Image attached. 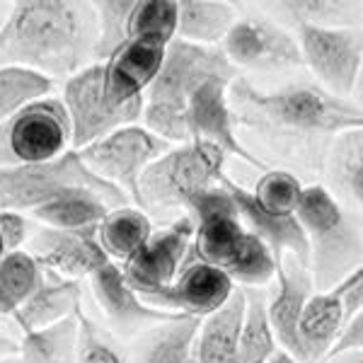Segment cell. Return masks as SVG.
<instances>
[{
	"label": "cell",
	"mask_w": 363,
	"mask_h": 363,
	"mask_svg": "<svg viewBox=\"0 0 363 363\" xmlns=\"http://www.w3.org/2000/svg\"><path fill=\"white\" fill-rule=\"evenodd\" d=\"M0 315H5V318H17V306H15V301L8 296V291L0 286Z\"/></svg>",
	"instance_id": "7bdbcfd3"
},
{
	"label": "cell",
	"mask_w": 363,
	"mask_h": 363,
	"mask_svg": "<svg viewBox=\"0 0 363 363\" xmlns=\"http://www.w3.org/2000/svg\"><path fill=\"white\" fill-rule=\"evenodd\" d=\"M20 354V342H15L13 337H8L5 332H0V361L13 359Z\"/></svg>",
	"instance_id": "60d3db41"
},
{
	"label": "cell",
	"mask_w": 363,
	"mask_h": 363,
	"mask_svg": "<svg viewBox=\"0 0 363 363\" xmlns=\"http://www.w3.org/2000/svg\"><path fill=\"white\" fill-rule=\"evenodd\" d=\"M73 128L61 97H42L0 126V167L37 165L68 153Z\"/></svg>",
	"instance_id": "9c48e42d"
},
{
	"label": "cell",
	"mask_w": 363,
	"mask_h": 363,
	"mask_svg": "<svg viewBox=\"0 0 363 363\" xmlns=\"http://www.w3.org/2000/svg\"><path fill=\"white\" fill-rule=\"evenodd\" d=\"M322 363H363V351H337Z\"/></svg>",
	"instance_id": "b9f144b4"
},
{
	"label": "cell",
	"mask_w": 363,
	"mask_h": 363,
	"mask_svg": "<svg viewBox=\"0 0 363 363\" xmlns=\"http://www.w3.org/2000/svg\"><path fill=\"white\" fill-rule=\"evenodd\" d=\"M80 296L83 289L75 279H56L44 281L32 296L17 308L15 322L22 327V332H37L44 327H51L56 322L73 318L80 310Z\"/></svg>",
	"instance_id": "603a6c76"
},
{
	"label": "cell",
	"mask_w": 363,
	"mask_h": 363,
	"mask_svg": "<svg viewBox=\"0 0 363 363\" xmlns=\"http://www.w3.org/2000/svg\"><path fill=\"white\" fill-rule=\"evenodd\" d=\"M337 351H363V308L347 320L330 354H337Z\"/></svg>",
	"instance_id": "ab89813d"
},
{
	"label": "cell",
	"mask_w": 363,
	"mask_h": 363,
	"mask_svg": "<svg viewBox=\"0 0 363 363\" xmlns=\"http://www.w3.org/2000/svg\"><path fill=\"white\" fill-rule=\"evenodd\" d=\"M61 102L73 128L70 148L83 150L95 140L114 133L116 128L138 124L143 119L145 97L128 104L116 102L104 85L102 61H95L66 80Z\"/></svg>",
	"instance_id": "ba28073f"
},
{
	"label": "cell",
	"mask_w": 363,
	"mask_h": 363,
	"mask_svg": "<svg viewBox=\"0 0 363 363\" xmlns=\"http://www.w3.org/2000/svg\"><path fill=\"white\" fill-rule=\"evenodd\" d=\"M5 257V247H3V242H0V259Z\"/></svg>",
	"instance_id": "7dc6e473"
},
{
	"label": "cell",
	"mask_w": 363,
	"mask_h": 363,
	"mask_svg": "<svg viewBox=\"0 0 363 363\" xmlns=\"http://www.w3.org/2000/svg\"><path fill=\"white\" fill-rule=\"evenodd\" d=\"M267 363H296V359H294V356L286 354V351H281V349H279L277 354H274Z\"/></svg>",
	"instance_id": "f6af8a7d"
},
{
	"label": "cell",
	"mask_w": 363,
	"mask_h": 363,
	"mask_svg": "<svg viewBox=\"0 0 363 363\" xmlns=\"http://www.w3.org/2000/svg\"><path fill=\"white\" fill-rule=\"evenodd\" d=\"M27 238H29V223L25 213H20V211H0V242L5 247V255L22 250Z\"/></svg>",
	"instance_id": "74e56055"
},
{
	"label": "cell",
	"mask_w": 363,
	"mask_h": 363,
	"mask_svg": "<svg viewBox=\"0 0 363 363\" xmlns=\"http://www.w3.org/2000/svg\"><path fill=\"white\" fill-rule=\"evenodd\" d=\"M245 308V289L238 286L223 306L201 320L196 335V363H238Z\"/></svg>",
	"instance_id": "44dd1931"
},
{
	"label": "cell",
	"mask_w": 363,
	"mask_h": 363,
	"mask_svg": "<svg viewBox=\"0 0 363 363\" xmlns=\"http://www.w3.org/2000/svg\"><path fill=\"white\" fill-rule=\"evenodd\" d=\"M177 0H136L128 20V39L169 46L177 39Z\"/></svg>",
	"instance_id": "1f68e13d"
},
{
	"label": "cell",
	"mask_w": 363,
	"mask_h": 363,
	"mask_svg": "<svg viewBox=\"0 0 363 363\" xmlns=\"http://www.w3.org/2000/svg\"><path fill=\"white\" fill-rule=\"evenodd\" d=\"M90 286L99 308L104 310V315L116 330L124 332V335L138 332L148 325H162V322H169L174 318H184V315H169L145 306L136 291L128 286L124 272H121V264H116L114 259H107L92 274Z\"/></svg>",
	"instance_id": "ac0fdd59"
},
{
	"label": "cell",
	"mask_w": 363,
	"mask_h": 363,
	"mask_svg": "<svg viewBox=\"0 0 363 363\" xmlns=\"http://www.w3.org/2000/svg\"><path fill=\"white\" fill-rule=\"evenodd\" d=\"M136 0H102L95 3L97 13V46L95 61H107L128 42V20Z\"/></svg>",
	"instance_id": "836d02e7"
},
{
	"label": "cell",
	"mask_w": 363,
	"mask_h": 363,
	"mask_svg": "<svg viewBox=\"0 0 363 363\" xmlns=\"http://www.w3.org/2000/svg\"><path fill=\"white\" fill-rule=\"evenodd\" d=\"M303 189L306 186L301 184L296 174L286 172V169H267L250 194L257 201V206L267 211L269 216L291 218L298 211Z\"/></svg>",
	"instance_id": "d6a6232c"
},
{
	"label": "cell",
	"mask_w": 363,
	"mask_h": 363,
	"mask_svg": "<svg viewBox=\"0 0 363 363\" xmlns=\"http://www.w3.org/2000/svg\"><path fill=\"white\" fill-rule=\"evenodd\" d=\"M32 257L42 267L66 279H90L109 259L97 240V228L54 230L42 228L32 238Z\"/></svg>",
	"instance_id": "e0dca14e"
},
{
	"label": "cell",
	"mask_w": 363,
	"mask_h": 363,
	"mask_svg": "<svg viewBox=\"0 0 363 363\" xmlns=\"http://www.w3.org/2000/svg\"><path fill=\"white\" fill-rule=\"evenodd\" d=\"M167 46L145 42V39H128V42L102 61L104 85L116 102L128 104L143 99L145 90L153 85L165 61Z\"/></svg>",
	"instance_id": "d6986e66"
},
{
	"label": "cell",
	"mask_w": 363,
	"mask_h": 363,
	"mask_svg": "<svg viewBox=\"0 0 363 363\" xmlns=\"http://www.w3.org/2000/svg\"><path fill=\"white\" fill-rule=\"evenodd\" d=\"M95 5L20 0L0 25V68L20 66L46 78H73L95 63Z\"/></svg>",
	"instance_id": "6da1fadb"
},
{
	"label": "cell",
	"mask_w": 363,
	"mask_h": 363,
	"mask_svg": "<svg viewBox=\"0 0 363 363\" xmlns=\"http://www.w3.org/2000/svg\"><path fill=\"white\" fill-rule=\"evenodd\" d=\"M335 291H337L339 296H342V301H344L347 320L354 313H359V310L363 308V264L356 269V272L351 274L347 281H342V284H339Z\"/></svg>",
	"instance_id": "f35d334b"
},
{
	"label": "cell",
	"mask_w": 363,
	"mask_h": 363,
	"mask_svg": "<svg viewBox=\"0 0 363 363\" xmlns=\"http://www.w3.org/2000/svg\"><path fill=\"white\" fill-rule=\"evenodd\" d=\"M44 284L42 279V264L32 257V252L17 250L8 252L0 259V286L8 291V296L20 308L39 286Z\"/></svg>",
	"instance_id": "d590c367"
},
{
	"label": "cell",
	"mask_w": 363,
	"mask_h": 363,
	"mask_svg": "<svg viewBox=\"0 0 363 363\" xmlns=\"http://www.w3.org/2000/svg\"><path fill=\"white\" fill-rule=\"evenodd\" d=\"M17 359L22 363H78V318H66L51 327L27 332Z\"/></svg>",
	"instance_id": "83f0119b"
},
{
	"label": "cell",
	"mask_w": 363,
	"mask_h": 363,
	"mask_svg": "<svg viewBox=\"0 0 363 363\" xmlns=\"http://www.w3.org/2000/svg\"><path fill=\"white\" fill-rule=\"evenodd\" d=\"M51 90H54V80L37 70L3 66L0 68V126L27 104L49 97Z\"/></svg>",
	"instance_id": "f546056e"
},
{
	"label": "cell",
	"mask_w": 363,
	"mask_h": 363,
	"mask_svg": "<svg viewBox=\"0 0 363 363\" xmlns=\"http://www.w3.org/2000/svg\"><path fill=\"white\" fill-rule=\"evenodd\" d=\"M150 235H153V223L138 206L112 208L97 225L99 245L114 262H126L131 255H136Z\"/></svg>",
	"instance_id": "4316f807"
},
{
	"label": "cell",
	"mask_w": 363,
	"mask_h": 363,
	"mask_svg": "<svg viewBox=\"0 0 363 363\" xmlns=\"http://www.w3.org/2000/svg\"><path fill=\"white\" fill-rule=\"evenodd\" d=\"M220 186H225V191L233 196L240 218L247 225V230L255 233V235L272 250L277 264L284 255H294L296 259H301L303 264L308 267L310 247H308L306 233H303L301 223H298V216H291V218L269 216L267 211H262L257 206V201L252 199V194L245 186H240L238 182H233L230 177H225V174H223V179H220Z\"/></svg>",
	"instance_id": "ffe728a7"
},
{
	"label": "cell",
	"mask_w": 363,
	"mask_h": 363,
	"mask_svg": "<svg viewBox=\"0 0 363 363\" xmlns=\"http://www.w3.org/2000/svg\"><path fill=\"white\" fill-rule=\"evenodd\" d=\"M201 318H174L157 325L140 342L131 363H194Z\"/></svg>",
	"instance_id": "484cf974"
},
{
	"label": "cell",
	"mask_w": 363,
	"mask_h": 363,
	"mask_svg": "<svg viewBox=\"0 0 363 363\" xmlns=\"http://www.w3.org/2000/svg\"><path fill=\"white\" fill-rule=\"evenodd\" d=\"M247 308H245L242 330H240L238 363H267L279 351L277 335L267 315V296L264 291L245 289Z\"/></svg>",
	"instance_id": "f1b7e54d"
},
{
	"label": "cell",
	"mask_w": 363,
	"mask_h": 363,
	"mask_svg": "<svg viewBox=\"0 0 363 363\" xmlns=\"http://www.w3.org/2000/svg\"><path fill=\"white\" fill-rule=\"evenodd\" d=\"M223 162V150L203 140H189L169 148L140 174V208H184L194 194L220 184Z\"/></svg>",
	"instance_id": "8992f818"
},
{
	"label": "cell",
	"mask_w": 363,
	"mask_h": 363,
	"mask_svg": "<svg viewBox=\"0 0 363 363\" xmlns=\"http://www.w3.org/2000/svg\"><path fill=\"white\" fill-rule=\"evenodd\" d=\"M112 208V203L95 191L75 189L34 208L32 216L42 220L44 228L54 230H85V228H97Z\"/></svg>",
	"instance_id": "cb8c5ba5"
},
{
	"label": "cell",
	"mask_w": 363,
	"mask_h": 363,
	"mask_svg": "<svg viewBox=\"0 0 363 363\" xmlns=\"http://www.w3.org/2000/svg\"><path fill=\"white\" fill-rule=\"evenodd\" d=\"M298 46L303 63L335 97L354 92L363 58V29L298 25Z\"/></svg>",
	"instance_id": "8fae6325"
},
{
	"label": "cell",
	"mask_w": 363,
	"mask_h": 363,
	"mask_svg": "<svg viewBox=\"0 0 363 363\" xmlns=\"http://www.w3.org/2000/svg\"><path fill=\"white\" fill-rule=\"evenodd\" d=\"M296 216L310 247L308 269L315 291H335L363 264L361 228L349 218L335 194L320 184L303 189Z\"/></svg>",
	"instance_id": "277c9868"
},
{
	"label": "cell",
	"mask_w": 363,
	"mask_h": 363,
	"mask_svg": "<svg viewBox=\"0 0 363 363\" xmlns=\"http://www.w3.org/2000/svg\"><path fill=\"white\" fill-rule=\"evenodd\" d=\"M242 97L272 124L294 133H344L363 128V109L315 85H291L277 92L245 87Z\"/></svg>",
	"instance_id": "52a82bcc"
},
{
	"label": "cell",
	"mask_w": 363,
	"mask_h": 363,
	"mask_svg": "<svg viewBox=\"0 0 363 363\" xmlns=\"http://www.w3.org/2000/svg\"><path fill=\"white\" fill-rule=\"evenodd\" d=\"M238 286L220 269L208 264H184L177 279L165 289L138 294L145 306L184 318H208L216 313Z\"/></svg>",
	"instance_id": "4fadbf2b"
},
{
	"label": "cell",
	"mask_w": 363,
	"mask_h": 363,
	"mask_svg": "<svg viewBox=\"0 0 363 363\" xmlns=\"http://www.w3.org/2000/svg\"><path fill=\"white\" fill-rule=\"evenodd\" d=\"M228 87H230L228 80H208L191 95L189 104H186L189 138L216 145L225 155H238L255 167H264L262 160H257L238 140L233 114L228 107Z\"/></svg>",
	"instance_id": "2e32d148"
},
{
	"label": "cell",
	"mask_w": 363,
	"mask_h": 363,
	"mask_svg": "<svg viewBox=\"0 0 363 363\" xmlns=\"http://www.w3.org/2000/svg\"><path fill=\"white\" fill-rule=\"evenodd\" d=\"M0 363H22V361L17 359V356H13V359H5V361H0Z\"/></svg>",
	"instance_id": "bcb514c9"
},
{
	"label": "cell",
	"mask_w": 363,
	"mask_h": 363,
	"mask_svg": "<svg viewBox=\"0 0 363 363\" xmlns=\"http://www.w3.org/2000/svg\"><path fill=\"white\" fill-rule=\"evenodd\" d=\"M235 78L238 68L230 63L223 49L174 39L165 51L160 73L143 95L145 128L165 143H189L186 104L191 95L208 80L233 83Z\"/></svg>",
	"instance_id": "3957f363"
},
{
	"label": "cell",
	"mask_w": 363,
	"mask_h": 363,
	"mask_svg": "<svg viewBox=\"0 0 363 363\" xmlns=\"http://www.w3.org/2000/svg\"><path fill=\"white\" fill-rule=\"evenodd\" d=\"M169 150V143L150 133L145 126L133 124L116 128L109 136L95 140L87 148L78 150L80 160L85 162L99 179L119 186L126 196H131L140 208L138 201V182L148 165Z\"/></svg>",
	"instance_id": "30bf717a"
},
{
	"label": "cell",
	"mask_w": 363,
	"mask_h": 363,
	"mask_svg": "<svg viewBox=\"0 0 363 363\" xmlns=\"http://www.w3.org/2000/svg\"><path fill=\"white\" fill-rule=\"evenodd\" d=\"M344 325H347V310L337 291H325L310 298L298 325V342L306 354V363L325 361L342 335Z\"/></svg>",
	"instance_id": "7402d4cb"
},
{
	"label": "cell",
	"mask_w": 363,
	"mask_h": 363,
	"mask_svg": "<svg viewBox=\"0 0 363 363\" xmlns=\"http://www.w3.org/2000/svg\"><path fill=\"white\" fill-rule=\"evenodd\" d=\"M318 291H315L310 269L294 255L281 257L277 264V294L272 296V303H267V315L281 351L294 356L296 363H306V354L298 342V325L308 301Z\"/></svg>",
	"instance_id": "9a60e30c"
},
{
	"label": "cell",
	"mask_w": 363,
	"mask_h": 363,
	"mask_svg": "<svg viewBox=\"0 0 363 363\" xmlns=\"http://www.w3.org/2000/svg\"><path fill=\"white\" fill-rule=\"evenodd\" d=\"M177 39L199 46L225 42L238 22L233 5L220 0H177Z\"/></svg>",
	"instance_id": "d4e9b609"
},
{
	"label": "cell",
	"mask_w": 363,
	"mask_h": 363,
	"mask_svg": "<svg viewBox=\"0 0 363 363\" xmlns=\"http://www.w3.org/2000/svg\"><path fill=\"white\" fill-rule=\"evenodd\" d=\"M194 240V220L182 216L162 230H153L148 242L121 264V272L136 294L165 289L177 279Z\"/></svg>",
	"instance_id": "7c38bea8"
},
{
	"label": "cell",
	"mask_w": 363,
	"mask_h": 363,
	"mask_svg": "<svg viewBox=\"0 0 363 363\" xmlns=\"http://www.w3.org/2000/svg\"><path fill=\"white\" fill-rule=\"evenodd\" d=\"M281 8L289 10L298 25L318 27H339V22L349 13L347 3H335V0H296V3H284Z\"/></svg>",
	"instance_id": "8d00e7d4"
},
{
	"label": "cell",
	"mask_w": 363,
	"mask_h": 363,
	"mask_svg": "<svg viewBox=\"0 0 363 363\" xmlns=\"http://www.w3.org/2000/svg\"><path fill=\"white\" fill-rule=\"evenodd\" d=\"M87 189L104 196L114 208L128 206V196L119 186L99 179L80 160L78 150H68L56 160L37 165L0 167V211H34L66 191Z\"/></svg>",
	"instance_id": "5b68a950"
},
{
	"label": "cell",
	"mask_w": 363,
	"mask_h": 363,
	"mask_svg": "<svg viewBox=\"0 0 363 363\" xmlns=\"http://www.w3.org/2000/svg\"><path fill=\"white\" fill-rule=\"evenodd\" d=\"M75 318H78V363H131L128 351L95 320L87 318L83 308L75 313Z\"/></svg>",
	"instance_id": "e575fe53"
},
{
	"label": "cell",
	"mask_w": 363,
	"mask_h": 363,
	"mask_svg": "<svg viewBox=\"0 0 363 363\" xmlns=\"http://www.w3.org/2000/svg\"><path fill=\"white\" fill-rule=\"evenodd\" d=\"M194 220V240L184 264L220 269L240 289H262L277 279V259L255 233L247 230L225 186L199 191L184 203Z\"/></svg>",
	"instance_id": "7a4b0ae2"
},
{
	"label": "cell",
	"mask_w": 363,
	"mask_h": 363,
	"mask_svg": "<svg viewBox=\"0 0 363 363\" xmlns=\"http://www.w3.org/2000/svg\"><path fill=\"white\" fill-rule=\"evenodd\" d=\"M354 95L359 97V102L363 104V58H361L359 75H356V83H354Z\"/></svg>",
	"instance_id": "ee69618b"
},
{
	"label": "cell",
	"mask_w": 363,
	"mask_h": 363,
	"mask_svg": "<svg viewBox=\"0 0 363 363\" xmlns=\"http://www.w3.org/2000/svg\"><path fill=\"white\" fill-rule=\"evenodd\" d=\"M194 363H196V361H194Z\"/></svg>",
	"instance_id": "c3c4849f"
},
{
	"label": "cell",
	"mask_w": 363,
	"mask_h": 363,
	"mask_svg": "<svg viewBox=\"0 0 363 363\" xmlns=\"http://www.w3.org/2000/svg\"><path fill=\"white\" fill-rule=\"evenodd\" d=\"M332 179L349 194L363 216V128L339 133L330 155Z\"/></svg>",
	"instance_id": "4dcf8cb0"
},
{
	"label": "cell",
	"mask_w": 363,
	"mask_h": 363,
	"mask_svg": "<svg viewBox=\"0 0 363 363\" xmlns=\"http://www.w3.org/2000/svg\"><path fill=\"white\" fill-rule=\"evenodd\" d=\"M225 56L235 68L272 70L301 66V46L291 32L267 17H242L228 32Z\"/></svg>",
	"instance_id": "5bb4252c"
}]
</instances>
